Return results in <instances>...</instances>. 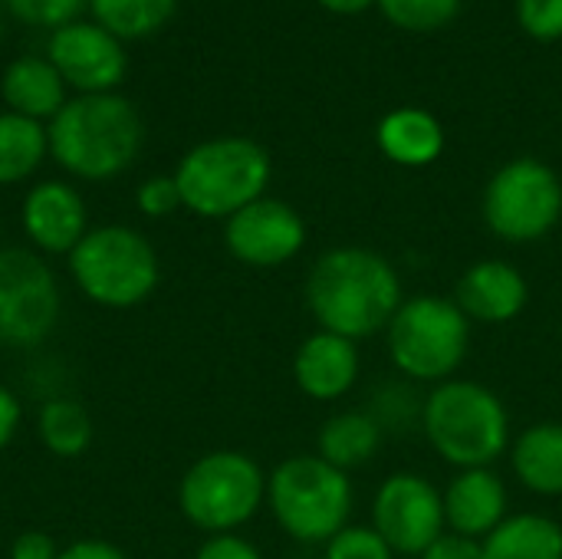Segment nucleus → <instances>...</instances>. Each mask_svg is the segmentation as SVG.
<instances>
[{"label": "nucleus", "instance_id": "b1692460", "mask_svg": "<svg viewBox=\"0 0 562 559\" xmlns=\"http://www.w3.org/2000/svg\"><path fill=\"white\" fill-rule=\"evenodd\" d=\"M36 435L40 445L63 461L82 458L92 445V418L89 412L72 399H46L36 415Z\"/></svg>", "mask_w": 562, "mask_h": 559}, {"label": "nucleus", "instance_id": "7c9ffc66", "mask_svg": "<svg viewBox=\"0 0 562 559\" xmlns=\"http://www.w3.org/2000/svg\"><path fill=\"white\" fill-rule=\"evenodd\" d=\"M194 559H263V554L240 534H217L198 547Z\"/></svg>", "mask_w": 562, "mask_h": 559}, {"label": "nucleus", "instance_id": "423d86ee", "mask_svg": "<svg viewBox=\"0 0 562 559\" xmlns=\"http://www.w3.org/2000/svg\"><path fill=\"white\" fill-rule=\"evenodd\" d=\"M352 481L319 455L286 458L267 474V507L280 530L300 544H329L352 517Z\"/></svg>", "mask_w": 562, "mask_h": 559}, {"label": "nucleus", "instance_id": "cd10ccee", "mask_svg": "<svg viewBox=\"0 0 562 559\" xmlns=\"http://www.w3.org/2000/svg\"><path fill=\"white\" fill-rule=\"evenodd\" d=\"M16 20L33 23V26H66L72 23V16L82 10L86 0H0Z\"/></svg>", "mask_w": 562, "mask_h": 559}, {"label": "nucleus", "instance_id": "dca6fc26", "mask_svg": "<svg viewBox=\"0 0 562 559\" xmlns=\"http://www.w3.org/2000/svg\"><path fill=\"white\" fill-rule=\"evenodd\" d=\"M359 346L346 336L316 329L293 356V379L313 402H336L352 392L359 379Z\"/></svg>", "mask_w": 562, "mask_h": 559}, {"label": "nucleus", "instance_id": "9d476101", "mask_svg": "<svg viewBox=\"0 0 562 559\" xmlns=\"http://www.w3.org/2000/svg\"><path fill=\"white\" fill-rule=\"evenodd\" d=\"M59 283L43 254L0 247V343L10 349L40 346L59 323Z\"/></svg>", "mask_w": 562, "mask_h": 559}, {"label": "nucleus", "instance_id": "c756f323", "mask_svg": "<svg viewBox=\"0 0 562 559\" xmlns=\"http://www.w3.org/2000/svg\"><path fill=\"white\" fill-rule=\"evenodd\" d=\"M520 26L537 40L562 36V0H517Z\"/></svg>", "mask_w": 562, "mask_h": 559}, {"label": "nucleus", "instance_id": "c9c22d12", "mask_svg": "<svg viewBox=\"0 0 562 559\" xmlns=\"http://www.w3.org/2000/svg\"><path fill=\"white\" fill-rule=\"evenodd\" d=\"M326 10H333V13H362L366 7H372L375 0H319Z\"/></svg>", "mask_w": 562, "mask_h": 559}, {"label": "nucleus", "instance_id": "c85d7f7f", "mask_svg": "<svg viewBox=\"0 0 562 559\" xmlns=\"http://www.w3.org/2000/svg\"><path fill=\"white\" fill-rule=\"evenodd\" d=\"M135 204H138V211L145 217H168L178 208H184L175 175H155V178L142 181L138 194H135Z\"/></svg>", "mask_w": 562, "mask_h": 559}, {"label": "nucleus", "instance_id": "473e14b6", "mask_svg": "<svg viewBox=\"0 0 562 559\" xmlns=\"http://www.w3.org/2000/svg\"><path fill=\"white\" fill-rule=\"evenodd\" d=\"M59 547L53 544L49 534L43 530H23L20 537H13L10 544V559H56Z\"/></svg>", "mask_w": 562, "mask_h": 559}, {"label": "nucleus", "instance_id": "6e6552de", "mask_svg": "<svg viewBox=\"0 0 562 559\" xmlns=\"http://www.w3.org/2000/svg\"><path fill=\"white\" fill-rule=\"evenodd\" d=\"M389 356L415 382L441 385L454 379L471 346V320L454 300L408 297L389 323Z\"/></svg>", "mask_w": 562, "mask_h": 559}, {"label": "nucleus", "instance_id": "bb28decb", "mask_svg": "<svg viewBox=\"0 0 562 559\" xmlns=\"http://www.w3.org/2000/svg\"><path fill=\"white\" fill-rule=\"evenodd\" d=\"M326 559H395V550L379 537L375 527L349 524L326 544Z\"/></svg>", "mask_w": 562, "mask_h": 559}, {"label": "nucleus", "instance_id": "2f4dec72", "mask_svg": "<svg viewBox=\"0 0 562 559\" xmlns=\"http://www.w3.org/2000/svg\"><path fill=\"white\" fill-rule=\"evenodd\" d=\"M418 559H484V544L454 530H445Z\"/></svg>", "mask_w": 562, "mask_h": 559}, {"label": "nucleus", "instance_id": "aec40b11", "mask_svg": "<svg viewBox=\"0 0 562 559\" xmlns=\"http://www.w3.org/2000/svg\"><path fill=\"white\" fill-rule=\"evenodd\" d=\"M517 481L540 497H562V422H540L517 435L510 448Z\"/></svg>", "mask_w": 562, "mask_h": 559}, {"label": "nucleus", "instance_id": "0eeeda50", "mask_svg": "<svg viewBox=\"0 0 562 559\" xmlns=\"http://www.w3.org/2000/svg\"><path fill=\"white\" fill-rule=\"evenodd\" d=\"M267 504L263 468L234 448L201 455L178 484V507L184 521L207 537L234 534Z\"/></svg>", "mask_w": 562, "mask_h": 559}, {"label": "nucleus", "instance_id": "412c9836", "mask_svg": "<svg viewBox=\"0 0 562 559\" xmlns=\"http://www.w3.org/2000/svg\"><path fill=\"white\" fill-rule=\"evenodd\" d=\"M379 445L382 425L372 418V412H339L326 418L316 435V455L346 474L369 465L379 455Z\"/></svg>", "mask_w": 562, "mask_h": 559}, {"label": "nucleus", "instance_id": "4be33fe9", "mask_svg": "<svg viewBox=\"0 0 562 559\" xmlns=\"http://www.w3.org/2000/svg\"><path fill=\"white\" fill-rule=\"evenodd\" d=\"M481 544L484 559H562V527L547 514H510Z\"/></svg>", "mask_w": 562, "mask_h": 559}, {"label": "nucleus", "instance_id": "f3484780", "mask_svg": "<svg viewBox=\"0 0 562 559\" xmlns=\"http://www.w3.org/2000/svg\"><path fill=\"white\" fill-rule=\"evenodd\" d=\"M448 530L484 540L507 521V484L491 468L458 471L445 491Z\"/></svg>", "mask_w": 562, "mask_h": 559}, {"label": "nucleus", "instance_id": "393cba45", "mask_svg": "<svg viewBox=\"0 0 562 559\" xmlns=\"http://www.w3.org/2000/svg\"><path fill=\"white\" fill-rule=\"evenodd\" d=\"M95 23L119 40H138L168 23L178 0H89Z\"/></svg>", "mask_w": 562, "mask_h": 559}, {"label": "nucleus", "instance_id": "72a5a7b5", "mask_svg": "<svg viewBox=\"0 0 562 559\" xmlns=\"http://www.w3.org/2000/svg\"><path fill=\"white\" fill-rule=\"evenodd\" d=\"M56 559H128L122 547L109 544V540H76L69 547L59 550Z\"/></svg>", "mask_w": 562, "mask_h": 559}, {"label": "nucleus", "instance_id": "7ed1b4c3", "mask_svg": "<svg viewBox=\"0 0 562 559\" xmlns=\"http://www.w3.org/2000/svg\"><path fill=\"white\" fill-rule=\"evenodd\" d=\"M428 445L458 471L491 468L510 448V415L504 399L471 379H448L422 405Z\"/></svg>", "mask_w": 562, "mask_h": 559}, {"label": "nucleus", "instance_id": "ddd939ff", "mask_svg": "<svg viewBox=\"0 0 562 559\" xmlns=\"http://www.w3.org/2000/svg\"><path fill=\"white\" fill-rule=\"evenodd\" d=\"M49 63L63 76L66 86L82 96L112 92L125 79V49L122 40L102 30L99 23L72 20L49 36Z\"/></svg>", "mask_w": 562, "mask_h": 559}, {"label": "nucleus", "instance_id": "4468645a", "mask_svg": "<svg viewBox=\"0 0 562 559\" xmlns=\"http://www.w3.org/2000/svg\"><path fill=\"white\" fill-rule=\"evenodd\" d=\"M20 224L36 254L69 257L89 231V211L72 185L49 178L26 191Z\"/></svg>", "mask_w": 562, "mask_h": 559}, {"label": "nucleus", "instance_id": "f03ea898", "mask_svg": "<svg viewBox=\"0 0 562 559\" xmlns=\"http://www.w3.org/2000/svg\"><path fill=\"white\" fill-rule=\"evenodd\" d=\"M46 135L49 155L63 171L82 181H109L135 161L145 128L128 99L95 92L69 99L49 119Z\"/></svg>", "mask_w": 562, "mask_h": 559}, {"label": "nucleus", "instance_id": "9b49d317", "mask_svg": "<svg viewBox=\"0 0 562 559\" xmlns=\"http://www.w3.org/2000/svg\"><path fill=\"white\" fill-rule=\"evenodd\" d=\"M372 527L395 557H422L448 527L445 494L425 474H389L372 501Z\"/></svg>", "mask_w": 562, "mask_h": 559}, {"label": "nucleus", "instance_id": "e433bc0d", "mask_svg": "<svg viewBox=\"0 0 562 559\" xmlns=\"http://www.w3.org/2000/svg\"><path fill=\"white\" fill-rule=\"evenodd\" d=\"M0 26H3V23H0Z\"/></svg>", "mask_w": 562, "mask_h": 559}, {"label": "nucleus", "instance_id": "a878e982", "mask_svg": "<svg viewBox=\"0 0 562 559\" xmlns=\"http://www.w3.org/2000/svg\"><path fill=\"white\" fill-rule=\"evenodd\" d=\"M379 7L395 26L428 33V30L451 23L461 0H379Z\"/></svg>", "mask_w": 562, "mask_h": 559}, {"label": "nucleus", "instance_id": "f704fd0d", "mask_svg": "<svg viewBox=\"0 0 562 559\" xmlns=\"http://www.w3.org/2000/svg\"><path fill=\"white\" fill-rule=\"evenodd\" d=\"M20 418H23L20 399H16L7 385H0V451L16 438Z\"/></svg>", "mask_w": 562, "mask_h": 559}, {"label": "nucleus", "instance_id": "20e7f679", "mask_svg": "<svg viewBox=\"0 0 562 559\" xmlns=\"http://www.w3.org/2000/svg\"><path fill=\"white\" fill-rule=\"evenodd\" d=\"M181 204L211 221H227L263 198L270 185V155L244 135H221L194 145L175 168Z\"/></svg>", "mask_w": 562, "mask_h": 559}, {"label": "nucleus", "instance_id": "f8f14e48", "mask_svg": "<svg viewBox=\"0 0 562 559\" xmlns=\"http://www.w3.org/2000/svg\"><path fill=\"white\" fill-rule=\"evenodd\" d=\"M227 254L257 270H273L290 264L306 244V224L300 211L280 198H257L224 221Z\"/></svg>", "mask_w": 562, "mask_h": 559}, {"label": "nucleus", "instance_id": "5701e85b", "mask_svg": "<svg viewBox=\"0 0 562 559\" xmlns=\"http://www.w3.org/2000/svg\"><path fill=\"white\" fill-rule=\"evenodd\" d=\"M49 155V135L43 122L16 112H0V188L26 181Z\"/></svg>", "mask_w": 562, "mask_h": 559}, {"label": "nucleus", "instance_id": "f257e3e1", "mask_svg": "<svg viewBox=\"0 0 562 559\" xmlns=\"http://www.w3.org/2000/svg\"><path fill=\"white\" fill-rule=\"evenodd\" d=\"M402 303L398 270L366 247H333L306 277V306L316 326L352 343L389 329Z\"/></svg>", "mask_w": 562, "mask_h": 559}, {"label": "nucleus", "instance_id": "a211bd4d", "mask_svg": "<svg viewBox=\"0 0 562 559\" xmlns=\"http://www.w3.org/2000/svg\"><path fill=\"white\" fill-rule=\"evenodd\" d=\"M0 92L10 112L26 115L33 122L53 119L66 105V82L56 72V66L43 56L13 59L0 79Z\"/></svg>", "mask_w": 562, "mask_h": 559}, {"label": "nucleus", "instance_id": "6ab92c4d", "mask_svg": "<svg viewBox=\"0 0 562 559\" xmlns=\"http://www.w3.org/2000/svg\"><path fill=\"white\" fill-rule=\"evenodd\" d=\"M379 148L389 161L402 168H425L445 148L441 122L425 109H395L379 122Z\"/></svg>", "mask_w": 562, "mask_h": 559}, {"label": "nucleus", "instance_id": "2eb2a0df", "mask_svg": "<svg viewBox=\"0 0 562 559\" xmlns=\"http://www.w3.org/2000/svg\"><path fill=\"white\" fill-rule=\"evenodd\" d=\"M527 300H530L527 277L501 257L471 264L454 287V303L461 306V313L471 323H484V326H504L517 320L527 310Z\"/></svg>", "mask_w": 562, "mask_h": 559}, {"label": "nucleus", "instance_id": "39448f33", "mask_svg": "<svg viewBox=\"0 0 562 559\" xmlns=\"http://www.w3.org/2000/svg\"><path fill=\"white\" fill-rule=\"evenodd\" d=\"M66 260L79 293L105 310H132L145 303L161 280V264L151 241L125 224L86 231Z\"/></svg>", "mask_w": 562, "mask_h": 559}, {"label": "nucleus", "instance_id": "1a4fd4ad", "mask_svg": "<svg viewBox=\"0 0 562 559\" xmlns=\"http://www.w3.org/2000/svg\"><path fill=\"white\" fill-rule=\"evenodd\" d=\"M484 221L510 244L547 237L562 217L560 175L537 158H514L484 188Z\"/></svg>", "mask_w": 562, "mask_h": 559}]
</instances>
